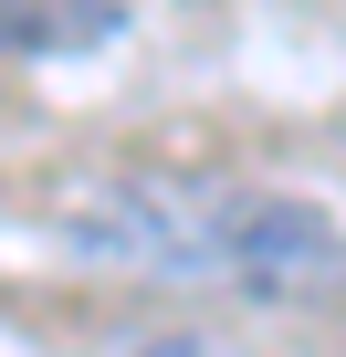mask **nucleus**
Returning <instances> with one entry per match:
<instances>
[{
  "label": "nucleus",
  "mask_w": 346,
  "mask_h": 357,
  "mask_svg": "<svg viewBox=\"0 0 346 357\" xmlns=\"http://www.w3.org/2000/svg\"><path fill=\"white\" fill-rule=\"evenodd\" d=\"M63 242L84 263L147 273V284H210V294H262V305L346 294V231L315 200L231 190V178H116V190H84V200H63Z\"/></svg>",
  "instance_id": "f257e3e1"
},
{
  "label": "nucleus",
  "mask_w": 346,
  "mask_h": 357,
  "mask_svg": "<svg viewBox=\"0 0 346 357\" xmlns=\"http://www.w3.org/2000/svg\"><path fill=\"white\" fill-rule=\"evenodd\" d=\"M116 0H0V63L11 53H63V43H105Z\"/></svg>",
  "instance_id": "f03ea898"
}]
</instances>
